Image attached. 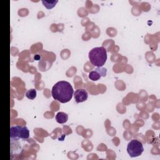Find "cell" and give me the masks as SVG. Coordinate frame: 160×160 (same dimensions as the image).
I'll return each instance as SVG.
<instances>
[{
    "instance_id": "ba28073f",
    "label": "cell",
    "mask_w": 160,
    "mask_h": 160,
    "mask_svg": "<svg viewBox=\"0 0 160 160\" xmlns=\"http://www.w3.org/2000/svg\"><path fill=\"white\" fill-rule=\"evenodd\" d=\"M89 78L92 81H98L100 79V75L96 71H92L89 74Z\"/></svg>"
},
{
    "instance_id": "277c9868",
    "label": "cell",
    "mask_w": 160,
    "mask_h": 160,
    "mask_svg": "<svg viewBox=\"0 0 160 160\" xmlns=\"http://www.w3.org/2000/svg\"><path fill=\"white\" fill-rule=\"evenodd\" d=\"M144 151V148L141 142L136 139H132L128 144L127 152L131 158L140 156Z\"/></svg>"
},
{
    "instance_id": "8992f818",
    "label": "cell",
    "mask_w": 160,
    "mask_h": 160,
    "mask_svg": "<svg viewBox=\"0 0 160 160\" xmlns=\"http://www.w3.org/2000/svg\"><path fill=\"white\" fill-rule=\"evenodd\" d=\"M68 115L64 112H59L56 115V120L60 124H64L67 122Z\"/></svg>"
},
{
    "instance_id": "5b68a950",
    "label": "cell",
    "mask_w": 160,
    "mask_h": 160,
    "mask_svg": "<svg viewBox=\"0 0 160 160\" xmlns=\"http://www.w3.org/2000/svg\"><path fill=\"white\" fill-rule=\"evenodd\" d=\"M74 97L76 102L80 103L87 100L88 94V92L84 89H78L74 93Z\"/></svg>"
},
{
    "instance_id": "7a4b0ae2",
    "label": "cell",
    "mask_w": 160,
    "mask_h": 160,
    "mask_svg": "<svg viewBox=\"0 0 160 160\" xmlns=\"http://www.w3.org/2000/svg\"><path fill=\"white\" fill-rule=\"evenodd\" d=\"M89 59L94 66L102 67L107 60V51L103 46L94 48L89 52Z\"/></svg>"
},
{
    "instance_id": "3957f363",
    "label": "cell",
    "mask_w": 160,
    "mask_h": 160,
    "mask_svg": "<svg viewBox=\"0 0 160 160\" xmlns=\"http://www.w3.org/2000/svg\"><path fill=\"white\" fill-rule=\"evenodd\" d=\"M30 137V131L26 126H15L10 128V138L12 140L26 139Z\"/></svg>"
},
{
    "instance_id": "30bf717a",
    "label": "cell",
    "mask_w": 160,
    "mask_h": 160,
    "mask_svg": "<svg viewBox=\"0 0 160 160\" xmlns=\"http://www.w3.org/2000/svg\"><path fill=\"white\" fill-rule=\"evenodd\" d=\"M95 71H97L101 76H105L106 75V73H107V70L103 67H97Z\"/></svg>"
},
{
    "instance_id": "9c48e42d",
    "label": "cell",
    "mask_w": 160,
    "mask_h": 160,
    "mask_svg": "<svg viewBox=\"0 0 160 160\" xmlns=\"http://www.w3.org/2000/svg\"><path fill=\"white\" fill-rule=\"evenodd\" d=\"M26 96L29 99H34L36 97V90L35 89H31L26 93Z\"/></svg>"
},
{
    "instance_id": "8fae6325",
    "label": "cell",
    "mask_w": 160,
    "mask_h": 160,
    "mask_svg": "<svg viewBox=\"0 0 160 160\" xmlns=\"http://www.w3.org/2000/svg\"><path fill=\"white\" fill-rule=\"evenodd\" d=\"M35 58V59H36V60H39V56H38V55H36V57H35V58Z\"/></svg>"
},
{
    "instance_id": "6da1fadb",
    "label": "cell",
    "mask_w": 160,
    "mask_h": 160,
    "mask_svg": "<svg viewBox=\"0 0 160 160\" xmlns=\"http://www.w3.org/2000/svg\"><path fill=\"white\" fill-rule=\"evenodd\" d=\"M74 91L71 84L66 81H61L53 86L51 94L55 100L66 103L69 102L73 97Z\"/></svg>"
},
{
    "instance_id": "52a82bcc",
    "label": "cell",
    "mask_w": 160,
    "mask_h": 160,
    "mask_svg": "<svg viewBox=\"0 0 160 160\" xmlns=\"http://www.w3.org/2000/svg\"><path fill=\"white\" fill-rule=\"evenodd\" d=\"M58 0H51V1H48V0H43L42 3L44 7H46L47 9L50 10L53 8H54L56 5L58 3Z\"/></svg>"
}]
</instances>
